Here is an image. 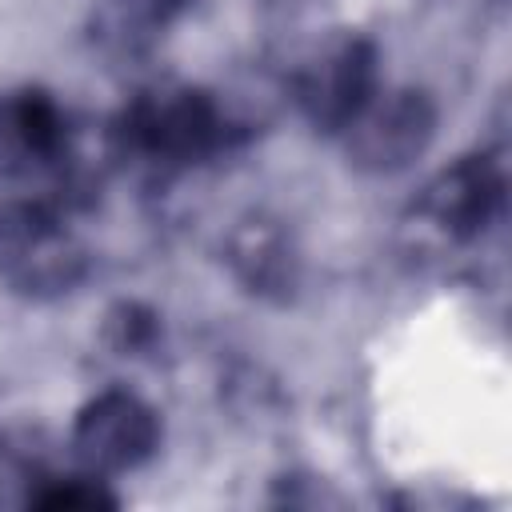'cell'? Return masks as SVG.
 <instances>
[{"mask_svg": "<svg viewBox=\"0 0 512 512\" xmlns=\"http://www.w3.org/2000/svg\"><path fill=\"white\" fill-rule=\"evenodd\" d=\"M228 116L208 92L172 88L136 100L124 116V140L160 164H196L228 144Z\"/></svg>", "mask_w": 512, "mask_h": 512, "instance_id": "obj_1", "label": "cell"}, {"mask_svg": "<svg viewBox=\"0 0 512 512\" xmlns=\"http://www.w3.org/2000/svg\"><path fill=\"white\" fill-rule=\"evenodd\" d=\"M440 112L428 92L420 88H400L388 96H372V104L340 132L348 144V160L360 172L372 176H392L416 164L428 144L436 140Z\"/></svg>", "mask_w": 512, "mask_h": 512, "instance_id": "obj_2", "label": "cell"}, {"mask_svg": "<svg viewBox=\"0 0 512 512\" xmlns=\"http://www.w3.org/2000/svg\"><path fill=\"white\" fill-rule=\"evenodd\" d=\"M156 444H160L156 412L124 388L88 400L72 424V452L92 476L132 472L156 452Z\"/></svg>", "mask_w": 512, "mask_h": 512, "instance_id": "obj_3", "label": "cell"}, {"mask_svg": "<svg viewBox=\"0 0 512 512\" xmlns=\"http://www.w3.org/2000/svg\"><path fill=\"white\" fill-rule=\"evenodd\" d=\"M380 92L376 48L364 36H344L328 44L296 76V100L304 116L324 132H344Z\"/></svg>", "mask_w": 512, "mask_h": 512, "instance_id": "obj_4", "label": "cell"}, {"mask_svg": "<svg viewBox=\"0 0 512 512\" xmlns=\"http://www.w3.org/2000/svg\"><path fill=\"white\" fill-rule=\"evenodd\" d=\"M500 196H504L500 168L488 156H464L424 188L420 212L452 240H472L492 224Z\"/></svg>", "mask_w": 512, "mask_h": 512, "instance_id": "obj_5", "label": "cell"}, {"mask_svg": "<svg viewBox=\"0 0 512 512\" xmlns=\"http://www.w3.org/2000/svg\"><path fill=\"white\" fill-rule=\"evenodd\" d=\"M188 8V0H104L92 20V36L112 56L148 52Z\"/></svg>", "mask_w": 512, "mask_h": 512, "instance_id": "obj_6", "label": "cell"}, {"mask_svg": "<svg viewBox=\"0 0 512 512\" xmlns=\"http://www.w3.org/2000/svg\"><path fill=\"white\" fill-rule=\"evenodd\" d=\"M80 268H84V260L72 248V240L52 228H40L20 244L12 280L24 292H68V284L80 280Z\"/></svg>", "mask_w": 512, "mask_h": 512, "instance_id": "obj_7", "label": "cell"}, {"mask_svg": "<svg viewBox=\"0 0 512 512\" xmlns=\"http://www.w3.org/2000/svg\"><path fill=\"white\" fill-rule=\"evenodd\" d=\"M232 268L236 276L256 288V292H272L284 288L292 280V252L288 240L272 228V224H244L232 236Z\"/></svg>", "mask_w": 512, "mask_h": 512, "instance_id": "obj_8", "label": "cell"}, {"mask_svg": "<svg viewBox=\"0 0 512 512\" xmlns=\"http://www.w3.org/2000/svg\"><path fill=\"white\" fill-rule=\"evenodd\" d=\"M4 124L16 136V144L36 160H52L60 152V144H64V116H60L56 100L44 96V92L16 96L8 104V112H4Z\"/></svg>", "mask_w": 512, "mask_h": 512, "instance_id": "obj_9", "label": "cell"}, {"mask_svg": "<svg viewBox=\"0 0 512 512\" xmlns=\"http://www.w3.org/2000/svg\"><path fill=\"white\" fill-rule=\"evenodd\" d=\"M108 332H116L112 344L128 356V352H140V348H148L156 340V320H152V312H144L136 304H120L108 316Z\"/></svg>", "mask_w": 512, "mask_h": 512, "instance_id": "obj_10", "label": "cell"}, {"mask_svg": "<svg viewBox=\"0 0 512 512\" xmlns=\"http://www.w3.org/2000/svg\"><path fill=\"white\" fill-rule=\"evenodd\" d=\"M32 500L36 504H48V508H96V504H112V496L100 492L92 480H64L52 492H40Z\"/></svg>", "mask_w": 512, "mask_h": 512, "instance_id": "obj_11", "label": "cell"}]
</instances>
